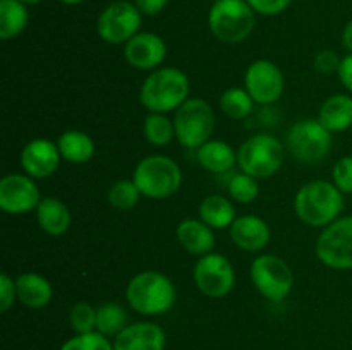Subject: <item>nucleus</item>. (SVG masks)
<instances>
[{
    "label": "nucleus",
    "instance_id": "obj_1",
    "mask_svg": "<svg viewBox=\"0 0 352 350\" xmlns=\"http://www.w3.org/2000/svg\"><path fill=\"white\" fill-rule=\"evenodd\" d=\"M294 211L309 226H329L344 211V192L333 182L311 180L294 198Z\"/></svg>",
    "mask_w": 352,
    "mask_h": 350
},
{
    "label": "nucleus",
    "instance_id": "obj_2",
    "mask_svg": "<svg viewBox=\"0 0 352 350\" xmlns=\"http://www.w3.org/2000/svg\"><path fill=\"white\" fill-rule=\"evenodd\" d=\"M126 299L133 311L143 316H160L174 307L177 290L167 275L141 271L127 283Z\"/></svg>",
    "mask_w": 352,
    "mask_h": 350
},
{
    "label": "nucleus",
    "instance_id": "obj_3",
    "mask_svg": "<svg viewBox=\"0 0 352 350\" xmlns=\"http://www.w3.org/2000/svg\"><path fill=\"white\" fill-rule=\"evenodd\" d=\"M191 82L175 67H160L151 71L140 89V102L153 113L174 112L188 102Z\"/></svg>",
    "mask_w": 352,
    "mask_h": 350
},
{
    "label": "nucleus",
    "instance_id": "obj_4",
    "mask_svg": "<svg viewBox=\"0 0 352 350\" xmlns=\"http://www.w3.org/2000/svg\"><path fill=\"white\" fill-rule=\"evenodd\" d=\"M133 180L144 198L167 199L181 189L182 170L170 156L150 154L136 165Z\"/></svg>",
    "mask_w": 352,
    "mask_h": 350
},
{
    "label": "nucleus",
    "instance_id": "obj_5",
    "mask_svg": "<svg viewBox=\"0 0 352 350\" xmlns=\"http://www.w3.org/2000/svg\"><path fill=\"white\" fill-rule=\"evenodd\" d=\"M284 163V144L272 134H254L237 150L241 172L260 178H270Z\"/></svg>",
    "mask_w": 352,
    "mask_h": 350
},
{
    "label": "nucleus",
    "instance_id": "obj_6",
    "mask_svg": "<svg viewBox=\"0 0 352 350\" xmlns=\"http://www.w3.org/2000/svg\"><path fill=\"white\" fill-rule=\"evenodd\" d=\"M254 10L246 0H217L208 14L210 31L223 43H241L254 30Z\"/></svg>",
    "mask_w": 352,
    "mask_h": 350
},
{
    "label": "nucleus",
    "instance_id": "obj_7",
    "mask_svg": "<svg viewBox=\"0 0 352 350\" xmlns=\"http://www.w3.org/2000/svg\"><path fill=\"white\" fill-rule=\"evenodd\" d=\"M175 139L188 150H198L215 130V112L201 98H189L174 115Z\"/></svg>",
    "mask_w": 352,
    "mask_h": 350
},
{
    "label": "nucleus",
    "instance_id": "obj_8",
    "mask_svg": "<svg viewBox=\"0 0 352 350\" xmlns=\"http://www.w3.org/2000/svg\"><path fill=\"white\" fill-rule=\"evenodd\" d=\"M285 144L296 160L315 165L329 156L333 146V137L318 119H302L292 124L285 137Z\"/></svg>",
    "mask_w": 352,
    "mask_h": 350
},
{
    "label": "nucleus",
    "instance_id": "obj_9",
    "mask_svg": "<svg viewBox=\"0 0 352 350\" xmlns=\"http://www.w3.org/2000/svg\"><path fill=\"white\" fill-rule=\"evenodd\" d=\"M251 281L254 288L272 302H282L294 287L291 266L275 254H261L251 263Z\"/></svg>",
    "mask_w": 352,
    "mask_h": 350
},
{
    "label": "nucleus",
    "instance_id": "obj_10",
    "mask_svg": "<svg viewBox=\"0 0 352 350\" xmlns=\"http://www.w3.org/2000/svg\"><path fill=\"white\" fill-rule=\"evenodd\" d=\"M315 253L332 270H352V215L337 218L322 230Z\"/></svg>",
    "mask_w": 352,
    "mask_h": 350
},
{
    "label": "nucleus",
    "instance_id": "obj_11",
    "mask_svg": "<svg viewBox=\"0 0 352 350\" xmlns=\"http://www.w3.org/2000/svg\"><path fill=\"white\" fill-rule=\"evenodd\" d=\"M141 16L134 3L119 0L102 10L96 21V31L103 41L110 45H126L133 36L140 33Z\"/></svg>",
    "mask_w": 352,
    "mask_h": 350
},
{
    "label": "nucleus",
    "instance_id": "obj_12",
    "mask_svg": "<svg viewBox=\"0 0 352 350\" xmlns=\"http://www.w3.org/2000/svg\"><path fill=\"white\" fill-rule=\"evenodd\" d=\"M192 278L198 290L210 299L227 297L236 285L232 263L226 256L215 253L205 254L196 261Z\"/></svg>",
    "mask_w": 352,
    "mask_h": 350
},
{
    "label": "nucleus",
    "instance_id": "obj_13",
    "mask_svg": "<svg viewBox=\"0 0 352 350\" xmlns=\"http://www.w3.org/2000/svg\"><path fill=\"white\" fill-rule=\"evenodd\" d=\"M244 88L260 105H272L284 93V74L275 62L260 58L248 67L244 74Z\"/></svg>",
    "mask_w": 352,
    "mask_h": 350
},
{
    "label": "nucleus",
    "instance_id": "obj_14",
    "mask_svg": "<svg viewBox=\"0 0 352 350\" xmlns=\"http://www.w3.org/2000/svg\"><path fill=\"white\" fill-rule=\"evenodd\" d=\"M40 189L26 174H9L0 180V208L9 215L33 211L41 202Z\"/></svg>",
    "mask_w": 352,
    "mask_h": 350
},
{
    "label": "nucleus",
    "instance_id": "obj_15",
    "mask_svg": "<svg viewBox=\"0 0 352 350\" xmlns=\"http://www.w3.org/2000/svg\"><path fill=\"white\" fill-rule=\"evenodd\" d=\"M124 57L138 71H157L167 58V45L155 33H138L124 45Z\"/></svg>",
    "mask_w": 352,
    "mask_h": 350
},
{
    "label": "nucleus",
    "instance_id": "obj_16",
    "mask_svg": "<svg viewBox=\"0 0 352 350\" xmlns=\"http://www.w3.org/2000/svg\"><path fill=\"white\" fill-rule=\"evenodd\" d=\"M60 151L50 139H33L21 151V167L33 178H48L60 165Z\"/></svg>",
    "mask_w": 352,
    "mask_h": 350
},
{
    "label": "nucleus",
    "instance_id": "obj_17",
    "mask_svg": "<svg viewBox=\"0 0 352 350\" xmlns=\"http://www.w3.org/2000/svg\"><path fill=\"white\" fill-rule=\"evenodd\" d=\"M167 335L157 323H134L127 325L113 338V350H164Z\"/></svg>",
    "mask_w": 352,
    "mask_h": 350
},
{
    "label": "nucleus",
    "instance_id": "obj_18",
    "mask_svg": "<svg viewBox=\"0 0 352 350\" xmlns=\"http://www.w3.org/2000/svg\"><path fill=\"white\" fill-rule=\"evenodd\" d=\"M230 239L239 249L248 253H258L270 242V226L256 215L237 216L229 229Z\"/></svg>",
    "mask_w": 352,
    "mask_h": 350
},
{
    "label": "nucleus",
    "instance_id": "obj_19",
    "mask_svg": "<svg viewBox=\"0 0 352 350\" xmlns=\"http://www.w3.org/2000/svg\"><path fill=\"white\" fill-rule=\"evenodd\" d=\"M179 244L195 256L210 254L215 247V233L212 226L206 225L203 220H182L175 229Z\"/></svg>",
    "mask_w": 352,
    "mask_h": 350
},
{
    "label": "nucleus",
    "instance_id": "obj_20",
    "mask_svg": "<svg viewBox=\"0 0 352 350\" xmlns=\"http://www.w3.org/2000/svg\"><path fill=\"white\" fill-rule=\"evenodd\" d=\"M34 211H36L38 225L47 235L60 237L71 229V211H69L67 205L60 199L43 198Z\"/></svg>",
    "mask_w": 352,
    "mask_h": 350
},
{
    "label": "nucleus",
    "instance_id": "obj_21",
    "mask_svg": "<svg viewBox=\"0 0 352 350\" xmlns=\"http://www.w3.org/2000/svg\"><path fill=\"white\" fill-rule=\"evenodd\" d=\"M17 301L23 305L31 309H41L50 304L54 297V288L52 283L41 275L28 271L16 278Z\"/></svg>",
    "mask_w": 352,
    "mask_h": 350
},
{
    "label": "nucleus",
    "instance_id": "obj_22",
    "mask_svg": "<svg viewBox=\"0 0 352 350\" xmlns=\"http://www.w3.org/2000/svg\"><path fill=\"white\" fill-rule=\"evenodd\" d=\"M198 163L212 174H227L237 163V153L226 141L210 139L196 150Z\"/></svg>",
    "mask_w": 352,
    "mask_h": 350
},
{
    "label": "nucleus",
    "instance_id": "obj_23",
    "mask_svg": "<svg viewBox=\"0 0 352 350\" xmlns=\"http://www.w3.org/2000/svg\"><path fill=\"white\" fill-rule=\"evenodd\" d=\"M318 120L330 132H344L352 127V96L333 95L320 106Z\"/></svg>",
    "mask_w": 352,
    "mask_h": 350
},
{
    "label": "nucleus",
    "instance_id": "obj_24",
    "mask_svg": "<svg viewBox=\"0 0 352 350\" xmlns=\"http://www.w3.org/2000/svg\"><path fill=\"white\" fill-rule=\"evenodd\" d=\"M58 151H60V156L64 160H67L69 163L81 165L86 161L91 160L95 156L96 144L93 141V137L89 134L82 132V130H65L60 134L57 141Z\"/></svg>",
    "mask_w": 352,
    "mask_h": 350
},
{
    "label": "nucleus",
    "instance_id": "obj_25",
    "mask_svg": "<svg viewBox=\"0 0 352 350\" xmlns=\"http://www.w3.org/2000/svg\"><path fill=\"white\" fill-rule=\"evenodd\" d=\"M199 220L212 226L213 230L230 229L236 216V206L230 199L223 198V196L212 194L206 196L201 202H199Z\"/></svg>",
    "mask_w": 352,
    "mask_h": 350
},
{
    "label": "nucleus",
    "instance_id": "obj_26",
    "mask_svg": "<svg viewBox=\"0 0 352 350\" xmlns=\"http://www.w3.org/2000/svg\"><path fill=\"white\" fill-rule=\"evenodd\" d=\"M28 5L21 0H0V38L14 40L28 26Z\"/></svg>",
    "mask_w": 352,
    "mask_h": 350
},
{
    "label": "nucleus",
    "instance_id": "obj_27",
    "mask_svg": "<svg viewBox=\"0 0 352 350\" xmlns=\"http://www.w3.org/2000/svg\"><path fill=\"white\" fill-rule=\"evenodd\" d=\"M127 326V312L117 302H107L96 309V331L107 338H116Z\"/></svg>",
    "mask_w": 352,
    "mask_h": 350
},
{
    "label": "nucleus",
    "instance_id": "obj_28",
    "mask_svg": "<svg viewBox=\"0 0 352 350\" xmlns=\"http://www.w3.org/2000/svg\"><path fill=\"white\" fill-rule=\"evenodd\" d=\"M254 100L246 88H229L220 96V110L229 119L243 120L253 113Z\"/></svg>",
    "mask_w": 352,
    "mask_h": 350
},
{
    "label": "nucleus",
    "instance_id": "obj_29",
    "mask_svg": "<svg viewBox=\"0 0 352 350\" xmlns=\"http://www.w3.org/2000/svg\"><path fill=\"white\" fill-rule=\"evenodd\" d=\"M143 134L148 143L153 144V146H167L175 137L174 120L167 119L165 113L150 112L146 115V119H144Z\"/></svg>",
    "mask_w": 352,
    "mask_h": 350
},
{
    "label": "nucleus",
    "instance_id": "obj_30",
    "mask_svg": "<svg viewBox=\"0 0 352 350\" xmlns=\"http://www.w3.org/2000/svg\"><path fill=\"white\" fill-rule=\"evenodd\" d=\"M227 191H229L232 201L241 202V205H250V202L256 201L258 196H260V184H258L256 177L239 172V174H234L230 177Z\"/></svg>",
    "mask_w": 352,
    "mask_h": 350
},
{
    "label": "nucleus",
    "instance_id": "obj_31",
    "mask_svg": "<svg viewBox=\"0 0 352 350\" xmlns=\"http://www.w3.org/2000/svg\"><path fill=\"white\" fill-rule=\"evenodd\" d=\"M141 192L134 180H119L109 189V202L116 209H131L140 202Z\"/></svg>",
    "mask_w": 352,
    "mask_h": 350
},
{
    "label": "nucleus",
    "instance_id": "obj_32",
    "mask_svg": "<svg viewBox=\"0 0 352 350\" xmlns=\"http://www.w3.org/2000/svg\"><path fill=\"white\" fill-rule=\"evenodd\" d=\"M60 350H113V343L98 331L76 333L69 338Z\"/></svg>",
    "mask_w": 352,
    "mask_h": 350
},
{
    "label": "nucleus",
    "instance_id": "obj_33",
    "mask_svg": "<svg viewBox=\"0 0 352 350\" xmlns=\"http://www.w3.org/2000/svg\"><path fill=\"white\" fill-rule=\"evenodd\" d=\"M69 323L76 333L96 331V309L88 302H78L69 312Z\"/></svg>",
    "mask_w": 352,
    "mask_h": 350
},
{
    "label": "nucleus",
    "instance_id": "obj_34",
    "mask_svg": "<svg viewBox=\"0 0 352 350\" xmlns=\"http://www.w3.org/2000/svg\"><path fill=\"white\" fill-rule=\"evenodd\" d=\"M333 184L344 194H352V156H344L333 165Z\"/></svg>",
    "mask_w": 352,
    "mask_h": 350
},
{
    "label": "nucleus",
    "instance_id": "obj_35",
    "mask_svg": "<svg viewBox=\"0 0 352 350\" xmlns=\"http://www.w3.org/2000/svg\"><path fill=\"white\" fill-rule=\"evenodd\" d=\"M17 301L16 280L7 273L0 275V312H7Z\"/></svg>",
    "mask_w": 352,
    "mask_h": 350
},
{
    "label": "nucleus",
    "instance_id": "obj_36",
    "mask_svg": "<svg viewBox=\"0 0 352 350\" xmlns=\"http://www.w3.org/2000/svg\"><path fill=\"white\" fill-rule=\"evenodd\" d=\"M251 5L254 12L261 14V16H277V14L284 12L292 0H246Z\"/></svg>",
    "mask_w": 352,
    "mask_h": 350
},
{
    "label": "nucleus",
    "instance_id": "obj_37",
    "mask_svg": "<svg viewBox=\"0 0 352 350\" xmlns=\"http://www.w3.org/2000/svg\"><path fill=\"white\" fill-rule=\"evenodd\" d=\"M342 58L333 50H322L315 55V69L320 74H333L339 71Z\"/></svg>",
    "mask_w": 352,
    "mask_h": 350
},
{
    "label": "nucleus",
    "instance_id": "obj_38",
    "mask_svg": "<svg viewBox=\"0 0 352 350\" xmlns=\"http://www.w3.org/2000/svg\"><path fill=\"white\" fill-rule=\"evenodd\" d=\"M167 2L168 0H134V5L140 9L143 16H155L165 9Z\"/></svg>",
    "mask_w": 352,
    "mask_h": 350
},
{
    "label": "nucleus",
    "instance_id": "obj_39",
    "mask_svg": "<svg viewBox=\"0 0 352 350\" xmlns=\"http://www.w3.org/2000/svg\"><path fill=\"white\" fill-rule=\"evenodd\" d=\"M337 74H339V79L344 84V88L349 93H352V54H347L346 57L340 60V67L339 71H337Z\"/></svg>",
    "mask_w": 352,
    "mask_h": 350
},
{
    "label": "nucleus",
    "instance_id": "obj_40",
    "mask_svg": "<svg viewBox=\"0 0 352 350\" xmlns=\"http://www.w3.org/2000/svg\"><path fill=\"white\" fill-rule=\"evenodd\" d=\"M342 45L349 54H352V19L346 24L342 31Z\"/></svg>",
    "mask_w": 352,
    "mask_h": 350
},
{
    "label": "nucleus",
    "instance_id": "obj_41",
    "mask_svg": "<svg viewBox=\"0 0 352 350\" xmlns=\"http://www.w3.org/2000/svg\"><path fill=\"white\" fill-rule=\"evenodd\" d=\"M58 2L65 3V5H78V3L85 2V0H58Z\"/></svg>",
    "mask_w": 352,
    "mask_h": 350
},
{
    "label": "nucleus",
    "instance_id": "obj_42",
    "mask_svg": "<svg viewBox=\"0 0 352 350\" xmlns=\"http://www.w3.org/2000/svg\"><path fill=\"white\" fill-rule=\"evenodd\" d=\"M23 3H26V5H34V3H40L41 0H21Z\"/></svg>",
    "mask_w": 352,
    "mask_h": 350
}]
</instances>
